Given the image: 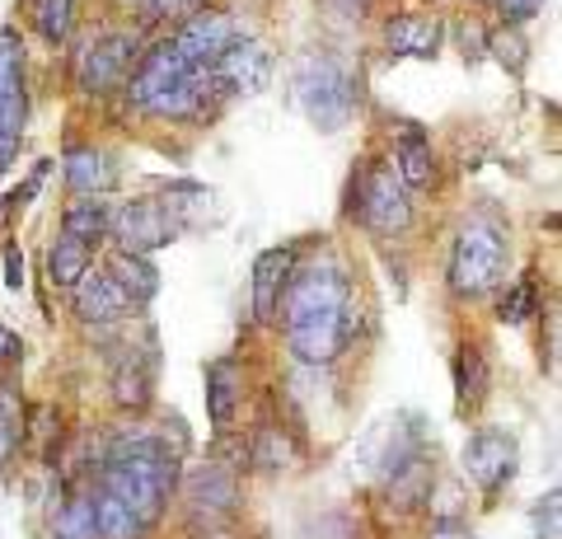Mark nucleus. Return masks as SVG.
Segmentation results:
<instances>
[{
  "mask_svg": "<svg viewBox=\"0 0 562 539\" xmlns=\"http://www.w3.org/2000/svg\"><path fill=\"white\" fill-rule=\"evenodd\" d=\"M506 272H512V231L492 206H479L454 225L446 254V291L464 305L487 301L506 282Z\"/></svg>",
  "mask_w": 562,
  "mask_h": 539,
  "instance_id": "1",
  "label": "nucleus"
},
{
  "mask_svg": "<svg viewBox=\"0 0 562 539\" xmlns=\"http://www.w3.org/2000/svg\"><path fill=\"white\" fill-rule=\"evenodd\" d=\"M291 94L310 117V127L319 132H342L357 117L361 103V80L351 71V61L328 47H305L291 66Z\"/></svg>",
  "mask_w": 562,
  "mask_h": 539,
  "instance_id": "2",
  "label": "nucleus"
},
{
  "mask_svg": "<svg viewBox=\"0 0 562 539\" xmlns=\"http://www.w3.org/2000/svg\"><path fill=\"white\" fill-rule=\"evenodd\" d=\"M347 216L361 225L371 239H408L413 235V193L403 188V179L394 173L390 155H366V160L351 169L347 183Z\"/></svg>",
  "mask_w": 562,
  "mask_h": 539,
  "instance_id": "3",
  "label": "nucleus"
},
{
  "mask_svg": "<svg viewBox=\"0 0 562 539\" xmlns=\"http://www.w3.org/2000/svg\"><path fill=\"white\" fill-rule=\"evenodd\" d=\"M173 502L183 507V530L192 539L231 535L239 512H244V469H235L221 456H206L202 464L183 469L179 497Z\"/></svg>",
  "mask_w": 562,
  "mask_h": 539,
  "instance_id": "4",
  "label": "nucleus"
},
{
  "mask_svg": "<svg viewBox=\"0 0 562 539\" xmlns=\"http://www.w3.org/2000/svg\"><path fill=\"white\" fill-rule=\"evenodd\" d=\"M351 291H357V282H351L347 263L333 249H319L314 258L301 254V263H295L286 291H281L272 328L281 334V328H295V324H305L314 315H333V310H342L351 301Z\"/></svg>",
  "mask_w": 562,
  "mask_h": 539,
  "instance_id": "5",
  "label": "nucleus"
},
{
  "mask_svg": "<svg viewBox=\"0 0 562 539\" xmlns=\"http://www.w3.org/2000/svg\"><path fill=\"white\" fill-rule=\"evenodd\" d=\"M140 47H146L140 29H94L90 38L70 47V80H76V90L85 99H117Z\"/></svg>",
  "mask_w": 562,
  "mask_h": 539,
  "instance_id": "6",
  "label": "nucleus"
},
{
  "mask_svg": "<svg viewBox=\"0 0 562 539\" xmlns=\"http://www.w3.org/2000/svg\"><path fill=\"white\" fill-rule=\"evenodd\" d=\"M29 132V47L24 33L0 24V173L14 165Z\"/></svg>",
  "mask_w": 562,
  "mask_h": 539,
  "instance_id": "7",
  "label": "nucleus"
},
{
  "mask_svg": "<svg viewBox=\"0 0 562 539\" xmlns=\"http://www.w3.org/2000/svg\"><path fill=\"white\" fill-rule=\"evenodd\" d=\"M188 231L179 221V212L169 206L165 193H146V198H132L113 212L109 225V245L113 249H127V254H160L165 245H173Z\"/></svg>",
  "mask_w": 562,
  "mask_h": 539,
  "instance_id": "8",
  "label": "nucleus"
},
{
  "mask_svg": "<svg viewBox=\"0 0 562 539\" xmlns=\"http://www.w3.org/2000/svg\"><path fill=\"white\" fill-rule=\"evenodd\" d=\"M464 474L483 493V507H492L506 489H512L516 469H520V441L506 427H473L464 441Z\"/></svg>",
  "mask_w": 562,
  "mask_h": 539,
  "instance_id": "9",
  "label": "nucleus"
},
{
  "mask_svg": "<svg viewBox=\"0 0 562 539\" xmlns=\"http://www.w3.org/2000/svg\"><path fill=\"white\" fill-rule=\"evenodd\" d=\"M165 33H169V43L179 47V57H183L188 66H198V71H206V66H216V57H221V52L239 38L244 29H239V14H235L231 5L211 0V5L192 10L188 20L169 24Z\"/></svg>",
  "mask_w": 562,
  "mask_h": 539,
  "instance_id": "10",
  "label": "nucleus"
},
{
  "mask_svg": "<svg viewBox=\"0 0 562 539\" xmlns=\"http://www.w3.org/2000/svg\"><path fill=\"white\" fill-rule=\"evenodd\" d=\"M431 483H436V450L398 446V456L384 460L380 469V502L394 516H422L431 497Z\"/></svg>",
  "mask_w": 562,
  "mask_h": 539,
  "instance_id": "11",
  "label": "nucleus"
},
{
  "mask_svg": "<svg viewBox=\"0 0 562 539\" xmlns=\"http://www.w3.org/2000/svg\"><path fill=\"white\" fill-rule=\"evenodd\" d=\"M446 43L441 10H394L380 20V47L390 61H431Z\"/></svg>",
  "mask_w": 562,
  "mask_h": 539,
  "instance_id": "12",
  "label": "nucleus"
},
{
  "mask_svg": "<svg viewBox=\"0 0 562 539\" xmlns=\"http://www.w3.org/2000/svg\"><path fill=\"white\" fill-rule=\"evenodd\" d=\"M211 80L221 85L225 99H249V94H262L272 80V52L262 38H254V33H239V38L231 43L216 57V66H206Z\"/></svg>",
  "mask_w": 562,
  "mask_h": 539,
  "instance_id": "13",
  "label": "nucleus"
},
{
  "mask_svg": "<svg viewBox=\"0 0 562 539\" xmlns=\"http://www.w3.org/2000/svg\"><path fill=\"white\" fill-rule=\"evenodd\" d=\"M244 446H249V474H262V479L291 474L305 456L301 431H295V423H286L281 413H262L258 423L244 431Z\"/></svg>",
  "mask_w": 562,
  "mask_h": 539,
  "instance_id": "14",
  "label": "nucleus"
},
{
  "mask_svg": "<svg viewBox=\"0 0 562 539\" xmlns=\"http://www.w3.org/2000/svg\"><path fill=\"white\" fill-rule=\"evenodd\" d=\"M310 245L305 239H286V245H272L254 258V272H249V305H254V324L258 328H272L277 324V305H281V291H286L295 263Z\"/></svg>",
  "mask_w": 562,
  "mask_h": 539,
  "instance_id": "15",
  "label": "nucleus"
},
{
  "mask_svg": "<svg viewBox=\"0 0 562 539\" xmlns=\"http://www.w3.org/2000/svg\"><path fill=\"white\" fill-rule=\"evenodd\" d=\"M206 417H211V437L244 427V408H249V371L239 357H216L206 361Z\"/></svg>",
  "mask_w": 562,
  "mask_h": 539,
  "instance_id": "16",
  "label": "nucleus"
},
{
  "mask_svg": "<svg viewBox=\"0 0 562 539\" xmlns=\"http://www.w3.org/2000/svg\"><path fill=\"white\" fill-rule=\"evenodd\" d=\"M66 310H70V319H76L80 328H117L122 319L136 315L132 301L113 287V277L103 272L99 263L66 291Z\"/></svg>",
  "mask_w": 562,
  "mask_h": 539,
  "instance_id": "17",
  "label": "nucleus"
},
{
  "mask_svg": "<svg viewBox=\"0 0 562 539\" xmlns=\"http://www.w3.org/2000/svg\"><path fill=\"white\" fill-rule=\"evenodd\" d=\"M450 380H454V408H460V417L464 423L479 417L492 394V357L479 334L460 338V347L450 352Z\"/></svg>",
  "mask_w": 562,
  "mask_h": 539,
  "instance_id": "18",
  "label": "nucleus"
},
{
  "mask_svg": "<svg viewBox=\"0 0 562 539\" xmlns=\"http://www.w3.org/2000/svg\"><path fill=\"white\" fill-rule=\"evenodd\" d=\"M109 404L122 417H146L155 408V347L146 357L127 347L109 371Z\"/></svg>",
  "mask_w": 562,
  "mask_h": 539,
  "instance_id": "19",
  "label": "nucleus"
},
{
  "mask_svg": "<svg viewBox=\"0 0 562 539\" xmlns=\"http://www.w3.org/2000/svg\"><path fill=\"white\" fill-rule=\"evenodd\" d=\"M390 165H394V173L403 179V188H408L413 198L417 193H436V183H441V155H436L431 136L422 127H413V123H403L394 132Z\"/></svg>",
  "mask_w": 562,
  "mask_h": 539,
  "instance_id": "20",
  "label": "nucleus"
},
{
  "mask_svg": "<svg viewBox=\"0 0 562 539\" xmlns=\"http://www.w3.org/2000/svg\"><path fill=\"white\" fill-rule=\"evenodd\" d=\"M109 150L90 136H66L61 146V188L66 198H103L109 193Z\"/></svg>",
  "mask_w": 562,
  "mask_h": 539,
  "instance_id": "21",
  "label": "nucleus"
},
{
  "mask_svg": "<svg viewBox=\"0 0 562 539\" xmlns=\"http://www.w3.org/2000/svg\"><path fill=\"white\" fill-rule=\"evenodd\" d=\"M99 268L113 277V287L127 295L136 315L155 301V295H160V268H155L150 254H127V249H113L109 245V249L99 254Z\"/></svg>",
  "mask_w": 562,
  "mask_h": 539,
  "instance_id": "22",
  "label": "nucleus"
},
{
  "mask_svg": "<svg viewBox=\"0 0 562 539\" xmlns=\"http://www.w3.org/2000/svg\"><path fill=\"white\" fill-rule=\"evenodd\" d=\"M47 539H99L94 516V479L66 483V493L47 512Z\"/></svg>",
  "mask_w": 562,
  "mask_h": 539,
  "instance_id": "23",
  "label": "nucleus"
},
{
  "mask_svg": "<svg viewBox=\"0 0 562 539\" xmlns=\"http://www.w3.org/2000/svg\"><path fill=\"white\" fill-rule=\"evenodd\" d=\"M109 225H113V206L103 198H66L61 206V235L90 245L94 254L109 249Z\"/></svg>",
  "mask_w": 562,
  "mask_h": 539,
  "instance_id": "24",
  "label": "nucleus"
},
{
  "mask_svg": "<svg viewBox=\"0 0 562 539\" xmlns=\"http://www.w3.org/2000/svg\"><path fill=\"white\" fill-rule=\"evenodd\" d=\"M94 263H99V254L90 245H80V239L61 235V231H57V239H52L47 254H43V272H47V287L52 291H70Z\"/></svg>",
  "mask_w": 562,
  "mask_h": 539,
  "instance_id": "25",
  "label": "nucleus"
},
{
  "mask_svg": "<svg viewBox=\"0 0 562 539\" xmlns=\"http://www.w3.org/2000/svg\"><path fill=\"white\" fill-rule=\"evenodd\" d=\"M61 446H66L61 408L57 404H29V417H24V456L43 460V464H57Z\"/></svg>",
  "mask_w": 562,
  "mask_h": 539,
  "instance_id": "26",
  "label": "nucleus"
},
{
  "mask_svg": "<svg viewBox=\"0 0 562 539\" xmlns=\"http://www.w3.org/2000/svg\"><path fill=\"white\" fill-rule=\"evenodd\" d=\"M24 417H29V404L20 385L10 375H0V474L10 464H20L24 456Z\"/></svg>",
  "mask_w": 562,
  "mask_h": 539,
  "instance_id": "27",
  "label": "nucleus"
},
{
  "mask_svg": "<svg viewBox=\"0 0 562 539\" xmlns=\"http://www.w3.org/2000/svg\"><path fill=\"white\" fill-rule=\"evenodd\" d=\"M535 315H543V282L539 272H520L516 282L497 287V324H530Z\"/></svg>",
  "mask_w": 562,
  "mask_h": 539,
  "instance_id": "28",
  "label": "nucleus"
},
{
  "mask_svg": "<svg viewBox=\"0 0 562 539\" xmlns=\"http://www.w3.org/2000/svg\"><path fill=\"white\" fill-rule=\"evenodd\" d=\"M29 20L47 47H70L80 24V0H29Z\"/></svg>",
  "mask_w": 562,
  "mask_h": 539,
  "instance_id": "29",
  "label": "nucleus"
},
{
  "mask_svg": "<svg viewBox=\"0 0 562 539\" xmlns=\"http://www.w3.org/2000/svg\"><path fill=\"white\" fill-rule=\"evenodd\" d=\"M94 516H99V539H146V520H140L113 489L94 483Z\"/></svg>",
  "mask_w": 562,
  "mask_h": 539,
  "instance_id": "30",
  "label": "nucleus"
},
{
  "mask_svg": "<svg viewBox=\"0 0 562 539\" xmlns=\"http://www.w3.org/2000/svg\"><path fill=\"white\" fill-rule=\"evenodd\" d=\"M530 38H525V24H497L487 33V57H497L512 76H525V61H530Z\"/></svg>",
  "mask_w": 562,
  "mask_h": 539,
  "instance_id": "31",
  "label": "nucleus"
},
{
  "mask_svg": "<svg viewBox=\"0 0 562 539\" xmlns=\"http://www.w3.org/2000/svg\"><path fill=\"white\" fill-rule=\"evenodd\" d=\"M487 33H492V24H483V10H469V14H460V20H446V38H454L464 66H479L487 57Z\"/></svg>",
  "mask_w": 562,
  "mask_h": 539,
  "instance_id": "32",
  "label": "nucleus"
},
{
  "mask_svg": "<svg viewBox=\"0 0 562 539\" xmlns=\"http://www.w3.org/2000/svg\"><path fill=\"white\" fill-rule=\"evenodd\" d=\"M310 526H324V535L310 530L305 539H361V526H357V520H351V512H342V507L319 512V520H310Z\"/></svg>",
  "mask_w": 562,
  "mask_h": 539,
  "instance_id": "33",
  "label": "nucleus"
},
{
  "mask_svg": "<svg viewBox=\"0 0 562 539\" xmlns=\"http://www.w3.org/2000/svg\"><path fill=\"white\" fill-rule=\"evenodd\" d=\"M202 5H211V0H150L146 5V20L150 24H179V20H188L192 10H202Z\"/></svg>",
  "mask_w": 562,
  "mask_h": 539,
  "instance_id": "34",
  "label": "nucleus"
},
{
  "mask_svg": "<svg viewBox=\"0 0 562 539\" xmlns=\"http://www.w3.org/2000/svg\"><path fill=\"white\" fill-rule=\"evenodd\" d=\"M558 530H562V497L549 493V497H543L539 507H535V535H539V539H562Z\"/></svg>",
  "mask_w": 562,
  "mask_h": 539,
  "instance_id": "35",
  "label": "nucleus"
},
{
  "mask_svg": "<svg viewBox=\"0 0 562 539\" xmlns=\"http://www.w3.org/2000/svg\"><path fill=\"white\" fill-rule=\"evenodd\" d=\"M539 10H543V0H492L497 24H530Z\"/></svg>",
  "mask_w": 562,
  "mask_h": 539,
  "instance_id": "36",
  "label": "nucleus"
},
{
  "mask_svg": "<svg viewBox=\"0 0 562 539\" xmlns=\"http://www.w3.org/2000/svg\"><path fill=\"white\" fill-rule=\"evenodd\" d=\"M20 361H24V338L14 334V328L0 324V375H10Z\"/></svg>",
  "mask_w": 562,
  "mask_h": 539,
  "instance_id": "37",
  "label": "nucleus"
},
{
  "mask_svg": "<svg viewBox=\"0 0 562 539\" xmlns=\"http://www.w3.org/2000/svg\"><path fill=\"white\" fill-rule=\"evenodd\" d=\"M427 539H473V530H469V520H431Z\"/></svg>",
  "mask_w": 562,
  "mask_h": 539,
  "instance_id": "38",
  "label": "nucleus"
},
{
  "mask_svg": "<svg viewBox=\"0 0 562 539\" xmlns=\"http://www.w3.org/2000/svg\"><path fill=\"white\" fill-rule=\"evenodd\" d=\"M5 263H10V272H5V277H10V291H20V287H24V254L10 245V249H5Z\"/></svg>",
  "mask_w": 562,
  "mask_h": 539,
  "instance_id": "39",
  "label": "nucleus"
},
{
  "mask_svg": "<svg viewBox=\"0 0 562 539\" xmlns=\"http://www.w3.org/2000/svg\"><path fill=\"white\" fill-rule=\"evenodd\" d=\"M328 5H342V10H351V14H375L380 0H328Z\"/></svg>",
  "mask_w": 562,
  "mask_h": 539,
  "instance_id": "40",
  "label": "nucleus"
},
{
  "mask_svg": "<svg viewBox=\"0 0 562 539\" xmlns=\"http://www.w3.org/2000/svg\"><path fill=\"white\" fill-rule=\"evenodd\" d=\"M117 5H127V10H146L150 0H117Z\"/></svg>",
  "mask_w": 562,
  "mask_h": 539,
  "instance_id": "41",
  "label": "nucleus"
},
{
  "mask_svg": "<svg viewBox=\"0 0 562 539\" xmlns=\"http://www.w3.org/2000/svg\"><path fill=\"white\" fill-rule=\"evenodd\" d=\"M469 5H473V10H492V0H469Z\"/></svg>",
  "mask_w": 562,
  "mask_h": 539,
  "instance_id": "42",
  "label": "nucleus"
},
{
  "mask_svg": "<svg viewBox=\"0 0 562 539\" xmlns=\"http://www.w3.org/2000/svg\"><path fill=\"white\" fill-rule=\"evenodd\" d=\"M431 5H450V0H431Z\"/></svg>",
  "mask_w": 562,
  "mask_h": 539,
  "instance_id": "43",
  "label": "nucleus"
},
{
  "mask_svg": "<svg viewBox=\"0 0 562 539\" xmlns=\"http://www.w3.org/2000/svg\"><path fill=\"white\" fill-rule=\"evenodd\" d=\"M216 539H235V535H216Z\"/></svg>",
  "mask_w": 562,
  "mask_h": 539,
  "instance_id": "44",
  "label": "nucleus"
}]
</instances>
